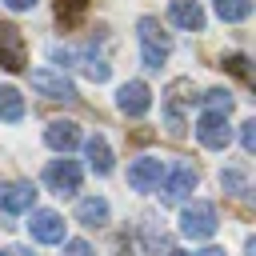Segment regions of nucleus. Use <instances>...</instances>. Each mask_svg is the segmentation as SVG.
I'll return each instance as SVG.
<instances>
[{"mask_svg":"<svg viewBox=\"0 0 256 256\" xmlns=\"http://www.w3.org/2000/svg\"><path fill=\"white\" fill-rule=\"evenodd\" d=\"M136 36H140L144 68H160V64L168 60V52H172V40H168V32L160 28V20H156V16H144V20L136 24Z\"/></svg>","mask_w":256,"mask_h":256,"instance_id":"obj_1","label":"nucleus"},{"mask_svg":"<svg viewBox=\"0 0 256 256\" xmlns=\"http://www.w3.org/2000/svg\"><path fill=\"white\" fill-rule=\"evenodd\" d=\"M180 232H184L188 240H208V236L216 232V208H212L208 200H192V204L184 208V216H180Z\"/></svg>","mask_w":256,"mask_h":256,"instance_id":"obj_2","label":"nucleus"},{"mask_svg":"<svg viewBox=\"0 0 256 256\" xmlns=\"http://www.w3.org/2000/svg\"><path fill=\"white\" fill-rule=\"evenodd\" d=\"M24 64H28V44H24V32L16 28V24H0V68H8V72H24Z\"/></svg>","mask_w":256,"mask_h":256,"instance_id":"obj_3","label":"nucleus"},{"mask_svg":"<svg viewBox=\"0 0 256 256\" xmlns=\"http://www.w3.org/2000/svg\"><path fill=\"white\" fill-rule=\"evenodd\" d=\"M44 184H48L56 196H72V192H80V164L68 160V152H64V160H52V164L44 168Z\"/></svg>","mask_w":256,"mask_h":256,"instance_id":"obj_4","label":"nucleus"},{"mask_svg":"<svg viewBox=\"0 0 256 256\" xmlns=\"http://www.w3.org/2000/svg\"><path fill=\"white\" fill-rule=\"evenodd\" d=\"M196 140L204 148H228L232 140V124H228V112H204L196 120Z\"/></svg>","mask_w":256,"mask_h":256,"instance_id":"obj_5","label":"nucleus"},{"mask_svg":"<svg viewBox=\"0 0 256 256\" xmlns=\"http://www.w3.org/2000/svg\"><path fill=\"white\" fill-rule=\"evenodd\" d=\"M32 88L40 92V96H48V100H76V88H72V80L64 76V72H52V68H36L32 72Z\"/></svg>","mask_w":256,"mask_h":256,"instance_id":"obj_6","label":"nucleus"},{"mask_svg":"<svg viewBox=\"0 0 256 256\" xmlns=\"http://www.w3.org/2000/svg\"><path fill=\"white\" fill-rule=\"evenodd\" d=\"M116 108H120L124 116H144V112L152 108V92H148V84H144V80H128V84H120V92H116Z\"/></svg>","mask_w":256,"mask_h":256,"instance_id":"obj_7","label":"nucleus"},{"mask_svg":"<svg viewBox=\"0 0 256 256\" xmlns=\"http://www.w3.org/2000/svg\"><path fill=\"white\" fill-rule=\"evenodd\" d=\"M36 204V188L16 180V184H0V216H20Z\"/></svg>","mask_w":256,"mask_h":256,"instance_id":"obj_8","label":"nucleus"},{"mask_svg":"<svg viewBox=\"0 0 256 256\" xmlns=\"http://www.w3.org/2000/svg\"><path fill=\"white\" fill-rule=\"evenodd\" d=\"M160 176H164V164L152 160V156H140V160L128 164V184H132L136 192H152V188H160Z\"/></svg>","mask_w":256,"mask_h":256,"instance_id":"obj_9","label":"nucleus"},{"mask_svg":"<svg viewBox=\"0 0 256 256\" xmlns=\"http://www.w3.org/2000/svg\"><path fill=\"white\" fill-rule=\"evenodd\" d=\"M32 236L40 240V244H60L64 240V220H60V212H48V208H40V212H32Z\"/></svg>","mask_w":256,"mask_h":256,"instance_id":"obj_10","label":"nucleus"},{"mask_svg":"<svg viewBox=\"0 0 256 256\" xmlns=\"http://www.w3.org/2000/svg\"><path fill=\"white\" fill-rule=\"evenodd\" d=\"M196 180H200V172H196L192 164H176V168H172V176H168V184H164V200H168V204L184 200V196L196 188Z\"/></svg>","mask_w":256,"mask_h":256,"instance_id":"obj_11","label":"nucleus"},{"mask_svg":"<svg viewBox=\"0 0 256 256\" xmlns=\"http://www.w3.org/2000/svg\"><path fill=\"white\" fill-rule=\"evenodd\" d=\"M168 16H172V24L184 28V32H204V8H200L196 0H172V4H168Z\"/></svg>","mask_w":256,"mask_h":256,"instance_id":"obj_12","label":"nucleus"},{"mask_svg":"<svg viewBox=\"0 0 256 256\" xmlns=\"http://www.w3.org/2000/svg\"><path fill=\"white\" fill-rule=\"evenodd\" d=\"M44 144L56 148V152H72V148L80 144V128H76L72 120H52V124L44 128Z\"/></svg>","mask_w":256,"mask_h":256,"instance_id":"obj_13","label":"nucleus"},{"mask_svg":"<svg viewBox=\"0 0 256 256\" xmlns=\"http://www.w3.org/2000/svg\"><path fill=\"white\" fill-rule=\"evenodd\" d=\"M84 152H88V164H92L96 176H108L112 172V148H108L104 136H88L84 140Z\"/></svg>","mask_w":256,"mask_h":256,"instance_id":"obj_14","label":"nucleus"},{"mask_svg":"<svg viewBox=\"0 0 256 256\" xmlns=\"http://www.w3.org/2000/svg\"><path fill=\"white\" fill-rule=\"evenodd\" d=\"M76 220H80V224H88V228L108 224V200H100V196L80 200V204H76Z\"/></svg>","mask_w":256,"mask_h":256,"instance_id":"obj_15","label":"nucleus"},{"mask_svg":"<svg viewBox=\"0 0 256 256\" xmlns=\"http://www.w3.org/2000/svg\"><path fill=\"white\" fill-rule=\"evenodd\" d=\"M88 16V0H56V20L64 28H76Z\"/></svg>","mask_w":256,"mask_h":256,"instance_id":"obj_16","label":"nucleus"},{"mask_svg":"<svg viewBox=\"0 0 256 256\" xmlns=\"http://www.w3.org/2000/svg\"><path fill=\"white\" fill-rule=\"evenodd\" d=\"M20 116H24V96L16 88H0V120L16 124Z\"/></svg>","mask_w":256,"mask_h":256,"instance_id":"obj_17","label":"nucleus"},{"mask_svg":"<svg viewBox=\"0 0 256 256\" xmlns=\"http://www.w3.org/2000/svg\"><path fill=\"white\" fill-rule=\"evenodd\" d=\"M248 12H252V0H216V16L228 20V24L248 20Z\"/></svg>","mask_w":256,"mask_h":256,"instance_id":"obj_18","label":"nucleus"},{"mask_svg":"<svg viewBox=\"0 0 256 256\" xmlns=\"http://www.w3.org/2000/svg\"><path fill=\"white\" fill-rule=\"evenodd\" d=\"M200 100L208 104V112H232V92L228 88H208Z\"/></svg>","mask_w":256,"mask_h":256,"instance_id":"obj_19","label":"nucleus"},{"mask_svg":"<svg viewBox=\"0 0 256 256\" xmlns=\"http://www.w3.org/2000/svg\"><path fill=\"white\" fill-rule=\"evenodd\" d=\"M84 72H88V80H96V84H104V80L112 76V68H108L104 60H88V64H84Z\"/></svg>","mask_w":256,"mask_h":256,"instance_id":"obj_20","label":"nucleus"},{"mask_svg":"<svg viewBox=\"0 0 256 256\" xmlns=\"http://www.w3.org/2000/svg\"><path fill=\"white\" fill-rule=\"evenodd\" d=\"M224 68H228L232 76H240V80H252V72H248V56H228Z\"/></svg>","mask_w":256,"mask_h":256,"instance_id":"obj_21","label":"nucleus"},{"mask_svg":"<svg viewBox=\"0 0 256 256\" xmlns=\"http://www.w3.org/2000/svg\"><path fill=\"white\" fill-rule=\"evenodd\" d=\"M240 144H244V152H256V120L240 124Z\"/></svg>","mask_w":256,"mask_h":256,"instance_id":"obj_22","label":"nucleus"},{"mask_svg":"<svg viewBox=\"0 0 256 256\" xmlns=\"http://www.w3.org/2000/svg\"><path fill=\"white\" fill-rule=\"evenodd\" d=\"M64 256H96V252H92V244H84V240H68V244H64Z\"/></svg>","mask_w":256,"mask_h":256,"instance_id":"obj_23","label":"nucleus"},{"mask_svg":"<svg viewBox=\"0 0 256 256\" xmlns=\"http://www.w3.org/2000/svg\"><path fill=\"white\" fill-rule=\"evenodd\" d=\"M220 180H224V188H232V192H236V196H240V192H244V176H240V172H224V176H220Z\"/></svg>","mask_w":256,"mask_h":256,"instance_id":"obj_24","label":"nucleus"},{"mask_svg":"<svg viewBox=\"0 0 256 256\" xmlns=\"http://www.w3.org/2000/svg\"><path fill=\"white\" fill-rule=\"evenodd\" d=\"M0 256H32V248H24V244H12V248H4Z\"/></svg>","mask_w":256,"mask_h":256,"instance_id":"obj_25","label":"nucleus"},{"mask_svg":"<svg viewBox=\"0 0 256 256\" xmlns=\"http://www.w3.org/2000/svg\"><path fill=\"white\" fill-rule=\"evenodd\" d=\"M4 4H8V8H12V12H24V8H32V4H36V0H4Z\"/></svg>","mask_w":256,"mask_h":256,"instance_id":"obj_26","label":"nucleus"},{"mask_svg":"<svg viewBox=\"0 0 256 256\" xmlns=\"http://www.w3.org/2000/svg\"><path fill=\"white\" fill-rule=\"evenodd\" d=\"M196 256H224L220 248H204V252H196Z\"/></svg>","mask_w":256,"mask_h":256,"instance_id":"obj_27","label":"nucleus"},{"mask_svg":"<svg viewBox=\"0 0 256 256\" xmlns=\"http://www.w3.org/2000/svg\"><path fill=\"white\" fill-rule=\"evenodd\" d=\"M168 256H188V252H168Z\"/></svg>","mask_w":256,"mask_h":256,"instance_id":"obj_28","label":"nucleus"}]
</instances>
